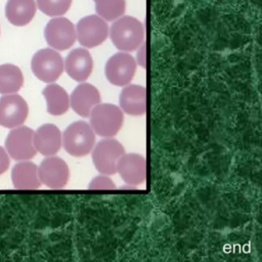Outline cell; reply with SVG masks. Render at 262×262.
I'll list each match as a JSON object with an SVG mask.
<instances>
[{
	"label": "cell",
	"instance_id": "1",
	"mask_svg": "<svg viewBox=\"0 0 262 262\" xmlns=\"http://www.w3.org/2000/svg\"><path fill=\"white\" fill-rule=\"evenodd\" d=\"M108 34L115 47L124 52H132L144 42L142 23L129 15L117 18L108 29Z\"/></svg>",
	"mask_w": 262,
	"mask_h": 262
},
{
	"label": "cell",
	"instance_id": "2",
	"mask_svg": "<svg viewBox=\"0 0 262 262\" xmlns=\"http://www.w3.org/2000/svg\"><path fill=\"white\" fill-rule=\"evenodd\" d=\"M63 148L73 157L81 158L91 152L95 144V133L89 123L76 121L61 134Z\"/></svg>",
	"mask_w": 262,
	"mask_h": 262
},
{
	"label": "cell",
	"instance_id": "3",
	"mask_svg": "<svg viewBox=\"0 0 262 262\" xmlns=\"http://www.w3.org/2000/svg\"><path fill=\"white\" fill-rule=\"evenodd\" d=\"M90 126L95 134L101 137H114L123 126V111L113 103L96 104L90 112Z\"/></svg>",
	"mask_w": 262,
	"mask_h": 262
},
{
	"label": "cell",
	"instance_id": "4",
	"mask_svg": "<svg viewBox=\"0 0 262 262\" xmlns=\"http://www.w3.org/2000/svg\"><path fill=\"white\" fill-rule=\"evenodd\" d=\"M31 69L37 79L45 83L55 82L63 72V59L57 50L43 48L35 52Z\"/></svg>",
	"mask_w": 262,
	"mask_h": 262
},
{
	"label": "cell",
	"instance_id": "5",
	"mask_svg": "<svg viewBox=\"0 0 262 262\" xmlns=\"http://www.w3.org/2000/svg\"><path fill=\"white\" fill-rule=\"evenodd\" d=\"M92 162L100 174L113 175L117 173V164L125 154L124 146L117 139L106 137L92 148Z\"/></svg>",
	"mask_w": 262,
	"mask_h": 262
},
{
	"label": "cell",
	"instance_id": "6",
	"mask_svg": "<svg viewBox=\"0 0 262 262\" xmlns=\"http://www.w3.org/2000/svg\"><path fill=\"white\" fill-rule=\"evenodd\" d=\"M44 37L51 48L63 51L71 48L76 42V28L69 18L54 16L45 26Z\"/></svg>",
	"mask_w": 262,
	"mask_h": 262
},
{
	"label": "cell",
	"instance_id": "7",
	"mask_svg": "<svg viewBox=\"0 0 262 262\" xmlns=\"http://www.w3.org/2000/svg\"><path fill=\"white\" fill-rule=\"evenodd\" d=\"M78 42L84 48H93L102 44L108 36L106 21L97 14L82 17L76 25Z\"/></svg>",
	"mask_w": 262,
	"mask_h": 262
},
{
	"label": "cell",
	"instance_id": "8",
	"mask_svg": "<svg viewBox=\"0 0 262 262\" xmlns=\"http://www.w3.org/2000/svg\"><path fill=\"white\" fill-rule=\"evenodd\" d=\"M137 63L129 52L120 51L113 54L106 61L104 74L107 81L115 86H126L134 78Z\"/></svg>",
	"mask_w": 262,
	"mask_h": 262
},
{
	"label": "cell",
	"instance_id": "9",
	"mask_svg": "<svg viewBox=\"0 0 262 262\" xmlns=\"http://www.w3.org/2000/svg\"><path fill=\"white\" fill-rule=\"evenodd\" d=\"M34 130L27 126H17L11 129L5 140V149L13 160L26 161L35 157Z\"/></svg>",
	"mask_w": 262,
	"mask_h": 262
},
{
	"label": "cell",
	"instance_id": "10",
	"mask_svg": "<svg viewBox=\"0 0 262 262\" xmlns=\"http://www.w3.org/2000/svg\"><path fill=\"white\" fill-rule=\"evenodd\" d=\"M38 177L41 184L48 188L64 187L70 179V169L66 161L56 156L46 157L38 166Z\"/></svg>",
	"mask_w": 262,
	"mask_h": 262
},
{
	"label": "cell",
	"instance_id": "11",
	"mask_svg": "<svg viewBox=\"0 0 262 262\" xmlns=\"http://www.w3.org/2000/svg\"><path fill=\"white\" fill-rule=\"evenodd\" d=\"M29 106L25 98L16 93L3 94L0 97V125L12 129L25 123Z\"/></svg>",
	"mask_w": 262,
	"mask_h": 262
},
{
	"label": "cell",
	"instance_id": "12",
	"mask_svg": "<svg viewBox=\"0 0 262 262\" xmlns=\"http://www.w3.org/2000/svg\"><path fill=\"white\" fill-rule=\"evenodd\" d=\"M117 173L127 184H142L146 179V160L142 155L125 152L118 161Z\"/></svg>",
	"mask_w": 262,
	"mask_h": 262
},
{
	"label": "cell",
	"instance_id": "13",
	"mask_svg": "<svg viewBox=\"0 0 262 262\" xmlns=\"http://www.w3.org/2000/svg\"><path fill=\"white\" fill-rule=\"evenodd\" d=\"M63 70L73 80L86 81L93 70V59L90 52L84 47L71 50L63 61Z\"/></svg>",
	"mask_w": 262,
	"mask_h": 262
},
{
	"label": "cell",
	"instance_id": "14",
	"mask_svg": "<svg viewBox=\"0 0 262 262\" xmlns=\"http://www.w3.org/2000/svg\"><path fill=\"white\" fill-rule=\"evenodd\" d=\"M100 100V93L95 86L89 83H81L70 95V106L77 115L88 118L91 110Z\"/></svg>",
	"mask_w": 262,
	"mask_h": 262
},
{
	"label": "cell",
	"instance_id": "15",
	"mask_svg": "<svg viewBox=\"0 0 262 262\" xmlns=\"http://www.w3.org/2000/svg\"><path fill=\"white\" fill-rule=\"evenodd\" d=\"M34 146L38 152L49 157L57 154L62 145L61 132L54 124H44L34 131Z\"/></svg>",
	"mask_w": 262,
	"mask_h": 262
},
{
	"label": "cell",
	"instance_id": "16",
	"mask_svg": "<svg viewBox=\"0 0 262 262\" xmlns=\"http://www.w3.org/2000/svg\"><path fill=\"white\" fill-rule=\"evenodd\" d=\"M120 108L130 116H143L146 112V89L136 84L126 85L119 96Z\"/></svg>",
	"mask_w": 262,
	"mask_h": 262
},
{
	"label": "cell",
	"instance_id": "17",
	"mask_svg": "<svg viewBox=\"0 0 262 262\" xmlns=\"http://www.w3.org/2000/svg\"><path fill=\"white\" fill-rule=\"evenodd\" d=\"M11 181L17 189H37L41 186L38 177V166L29 161H20L11 170Z\"/></svg>",
	"mask_w": 262,
	"mask_h": 262
},
{
	"label": "cell",
	"instance_id": "18",
	"mask_svg": "<svg viewBox=\"0 0 262 262\" xmlns=\"http://www.w3.org/2000/svg\"><path fill=\"white\" fill-rule=\"evenodd\" d=\"M37 5L35 0H7L5 16L15 27L27 26L35 16Z\"/></svg>",
	"mask_w": 262,
	"mask_h": 262
},
{
	"label": "cell",
	"instance_id": "19",
	"mask_svg": "<svg viewBox=\"0 0 262 262\" xmlns=\"http://www.w3.org/2000/svg\"><path fill=\"white\" fill-rule=\"evenodd\" d=\"M46 101V111L52 116H61L70 108V96L58 84L48 83L42 90Z\"/></svg>",
	"mask_w": 262,
	"mask_h": 262
},
{
	"label": "cell",
	"instance_id": "20",
	"mask_svg": "<svg viewBox=\"0 0 262 262\" xmlns=\"http://www.w3.org/2000/svg\"><path fill=\"white\" fill-rule=\"evenodd\" d=\"M24 85L21 70L12 63L0 64V93H16Z\"/></svg>",
	"mask_w": 262,
	"mask_h": 262
},
{
	"label": "cell",
	"instance_id": "21",
	"mask_svg": "<svg viewBox=\"0 0 262 262\" xmlns=\"http://www.w3.org/2000/svg\"><path fill=\"white\" fill-rule=\"evenodd\" d=\"M95 11L105 21H114L126 10L125 0H94Z\"/></svg>",
	"mask_w": 262,
	"mask_h": 262
},
{
	"label": "cell",
	"instance_id": "22",
	"mask_svg": "<svg viewBox=\"0 0 262 262\" xmlns=\"http://www.w3.org/2000/svg\"><path fill=\"white\" fill-rule=\"evenodd\" d=\"M72 0H36L37 8L48 16H61L71 7Z\"/></svg>",
	"mask_w": 262,
	"mask_h": 262
},
{
	"label": "cell",
	"instance_id": "23",
	"mask_svg": "<svg viewBox=\"0 0 262 262\" xmlns=\"http://www.w3.org/2000/svg\"><path fill=\"white\" fill-rule=\"evenodd\" d=\"M89 189H115L116 184L113 180L105 174L98 175L94 177L88 184Z\"/></svg>",
	"mask_w": 262,
	"mask_h": 262
},
{
	"label": "cell",
	"instance_id": "24",
	"mask_svg": "<svg viewBox=\"0 0 262 262\" xmlns=\"http://www.w3.org/2000/svg\"><path fill=\"white\" fill-rule=\"evenodd\" d=\"M10 161L9 156L6 151V149L2 146H0V175L3 174L9 167Z\"/></svg>",
	"mask_w": 262,
	"mask_h": 262
},
{
	"label": "cell",
	"instance_id": "25",
	"mask_svg": "<svg viewBox=\"0 0 262 262\" xmlns=\"http://www.w3.org/2000/svg\"><path fill=\"white\" fill-rule=\"evenodd\" d=\"M139 50L137 51V55H136V63H138L141 68H145L146 66V57H145V44L144 42L138 47Z\"/></svg>",
	"mask_w": 262,
	"mask_h": 262
}]
</instances>
